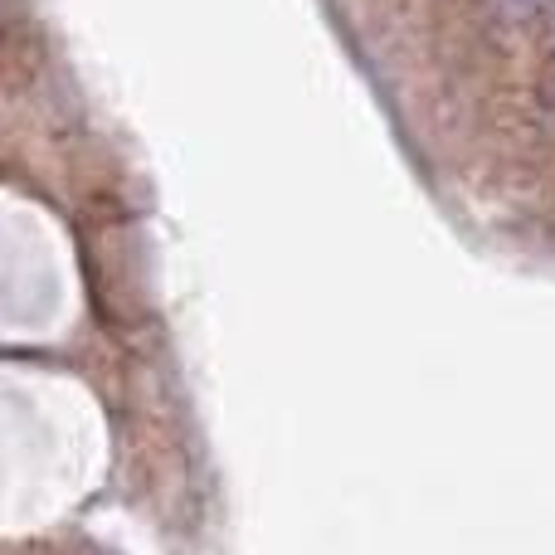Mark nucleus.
Here are the masks:
<instances>
[{
    "mask_svg": "<svg viewBox=\"0 0 555 555\" xmlns=\"http://www.w3.org/2000/svg\"><path fill=\"white\" fill-rule=\"evenodd\" d=\"M551 49H555V0H551Z\"/></svg>",
    "mask_w": 555,
    "mask_h": 555,
    "instance_id": "nucleus-1",
    "label": "nucleus"
}]
</instances>
